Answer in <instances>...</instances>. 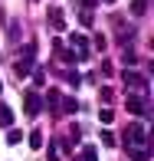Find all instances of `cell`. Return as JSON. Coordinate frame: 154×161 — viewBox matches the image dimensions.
Segmentation results:
<instances>
[{
    "mask_svg": "<svg viewBox=\"0 0 154 161\" xmlns=\"http://www.w3.org/2000/svg\"><path fill=\"white\" fill-rule=\"evenodd\" d=\"M0 92H3V82H0Z\"/></svg>",
    "mask_w": 154,
    "mask_h": 161,
    "instance_id": "20",
    "label": "cell"
},
{
    "mask_svg": "<svg viewBox=\"0 0 154 161\" xmlns=\"http://www.w3.org/2000/svg\"><path fill=\"white\" fill-rule=\"evenodd\" d=\"M125 142H128V145H135V148H148V128H144L141 122L128 125V135H125Z\"/></svg>",
    "mask_w": 154,
    "mask_h": 161,
    "instance_id": "2",
    "label": "cell"
},
{
    "mask_svg": "<svg viewBox=\"0 0 154 161\" xmlns=\"http://www.w3.org/2000/svg\"><path fill=\"white\" fill-rule=\"evenodd\" d=\"M121 82H125V89H138L141 96H148V79H144L141 72H135V69H125V72H121Z\"/></svg>",
    "mask_w": 154,
    "mask_h": 161,
    "instance_id": "1",
    "label": "cell"
},
{
    "mask_svg": "<svg viewBox=\"0 0 154 161\" xmlns=\"http://www.w3.org/2000/svg\"><path fill=\"white\" fill-rule=\"evenodd\" d=\"M33 59H36V46L30 43V46L23 49V56H20V63H17V72H20V76H30V69H33Z\"/></svg>",
    "mask_w": 154,
    "mask_h": 161,
    "instance_id": "3",
    "label": "cell"
},
{
    "mask_svg": "<svg viewBox=\"0 0 154 161\" xmlns=\"http://www.w3.org/2000/svg\"><path fill=\"white\" fill-rule=\"evenodd\" d=\"M56 56H59V59H62V63H76V59H79V56H76V53H69V49H66V46H62V40H56Z\"/></svg>",
    "mask_w": 154,
    "mask_h": 161,
    "instance_id": "6",
    "label": "cell"
},
{
    "mask_svg": "<svg viewBox=\"0 0 154 161\" xmlns=\"http://www.w3.org/2000/svg\"><path fill=\"white\" fill-rule=\"evenodd\" d=\"M46 105L59 108V92H56V89H49V96H46Z\"/></svg>",
    "mask_w": 154,
    "mask_h": 161,
    "instance_id": "14",
    "label": "cell"
},
{
    "mask_svg": "<svg viewBox=\"0 0 154 161\" xmlns=\"http://www.w3.org/2000/svg\"><path fill=\"white\" fill-rule=\"evenodd\" d=\"M144 10H148V3H144V0H135V3H131V13H135V17H141Z\"/></svg>",
    "mask_w": 154,
    "mask_h": 161,
    "instance_id": "13",
    "label": "cell"
},
{
    "mask_svg": "<svg viewBox=\"0 0 154 161\" xmlns=\"http://www.w3.org/2000/svg\"><path fill=\"white\" fill-rule=\"evenodd\" d=\"M49 23H53V30H56V33L62 30V13L56 10V7H53V10H49Z\"/></svg>",
    "mask_w": 154,
    "mask_h": 161,
    "instance_id": "9",
    "label": "cell"
},
{
    "mask_svg": "<svg viewBox=\"0 0 154 161\" xmlns=\"http://www.w3.org/2000/svg\"><path fill=\"white\" fill-rule=\"evenodd\" d=\"M79 161H98V151H95V145H85V148L79 151Z\"/></svg>",
    "mask_w": 154,
    "mask_h": 161,
    "instance_id": "8",
    "label": "cell"
},
{
    "mask_svg": "<svg viewBox=\"0 0 154 161\" xmlns=\"http://www.w3.org/2000/svg\"><path fill=\"white\" fill-rule=\"evenodd\" d=\"M98 119H102V122H112V119H115V112H112V108H102Z\"/></svg>",
    "mask_w": 154,
    "mask_h": 161,
    "instance_id": "18",
    "label": "cell"
},
{
    "mask_svg": "<svg viewBox=\"0 0 154 161\" xmlns=\"http://www.w3.org/2000/svg\"><path fill=\"white\" fill-rule=\"evenodd\" d=\"M66 82H69V86H79V82H82V76H79V72H66Z\"/></svg>",
    "mask_w": 154,
    "mask_h": 161,
    "instance_id": "15",
    "label": "cell"
},
{
    "mask_svg": "<svg viewBox=\"0 0 154 161\" xmlns=\"http://www.w3.org/2000/svg\"><path fill=\"white\" fill-rule=\"evenodd\" d=\"M69 43H72V49H79V53H76L79 59H89V56H92V53H89V40H85V36L72 33V36H69Z\"/></svg>",
    "mask_w": 154,
    "mask_h": 161,
    "instance_id": "4",
    "label": "cell"
},
{
    "mask_svg": "<svg viewBox=\"0 0 154 161\" xmlns=\"http://www.w3.org/2000/svg\"><path fill=\"white\" fill-rule=\"evenodd\" d=\"M43 142H46L43 131H33V135H30V148H43Z\"/></svg>",
    "mask_w": 154,
    "mask_h": 161,
    "instance_id": "12",
    "label": "cell"
},
{
    "mask_svg": "<svg viewBox=\"0 0 154 161\" xmlns=\"http://www.w3.org/2000/svg\"><path fill=\"white\" fill-rule=\"evenodd\" d=\"M121 63H125V66H135L138 56H135V53H121Z\"/></svg>",
    "mask_w": 154,
    "mask_h": 161,
    "instance_id": "16",
    "label": "cell"
},
{
    "mask_svg": "<svg viewBox=\"0 0 154 161\" xmlns=\"http://www.w3.org/2000/svg\"><path fill=\"white\" fill-rule=\"evenodd\" d=\"M102 145H108V148L115 145V135H112V131H102Z\"/></svg>",
    "mask_w": 154,
    "mask_h": 161,
    "instance_id": "17",
    "label": "cell"
},
{
    "mask_svg": "<svg viewBox=\"0 0 154 161\" xmlns=\"http://www.w3.org/2000/svg\"><path fill=\"white\" fill-rule=\"evenodd\" d=\"M128 158H131V161H151V158H148V148H131Z\"/></svg>",
    "mask_w": 154,
    "mask_h": 161,
    "instance_id": "10",
    "label": "cell"
},
{
    "mask_svg": "<svg viewBox=\"0 0 154 161\" xmlns=\"http://www.w3.org/2000/svg\"><path fill=\"white\" fill-rule=\"evenodd\" d=\"M95 3H102V0H82V7L89 10V7H95Z\"/></svg>",
    "mask_w": 154,
    "mask_h": 161,
    "instance_id": "19",
    "label": "cell"
},
{
    "mask_svg": "<svg viewBox=\"0 0 154 161\" xmlns=\"http://www.w3.org/2000/svg\"><path fill=\"white\" fill-rule=\"evenodd\" d=\"M10 125H13V108L0 105V128H10Z\"/></svg>",
    "mask_w": 154,
    "mask_h": 161,
    "instance_id": "7",
    "label": "cell"
},
{
    "mask_svg": "<svg viewBox=\"0 0 154 161\" xmlns=\"http://www.w3.org/2000/svg\"><path fill=\"white\" fill-rule=\"evenodd\" d=\"M26 115H30V119H36V115H40V108H43V102H40V96H36V92L30 89V92H26Z\"/></svg>",
    "mask_w": 154,
    "mask_h": 161,
    "instance_id": "5",
    "label": "cell"
},
{
    "mask_svg": "<svg viewBox=\"0 0 154 161\" xmlns=\"http://www.w3.org/2000/svg\"><path fill=\"white\" fill-rule=\"evenodd\" d=\"M7 142H10V145H20V142H23V131L10 128V131H7Z\"/></svg>",
    "mask_w": 154,
    "mask_h": 161,
    "instance_id": "11",
    "label": "cell"
}]
</instances>
